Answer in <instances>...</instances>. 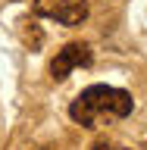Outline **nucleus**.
Masks as SVG:
<instances>
[{
    "label": "nucleus",
    "mask_w": 147,
    "mask_h": 150,
    "mask_svg": "<svg viewBox=\"0 0 147 150\" xmlns=\"http://www.w3.org/2000/svg\"><path fill=\"white\" fill-rule=\"evenodd\" d=\"M91 59H94L91 47L82 44V41H72V44H66L63 50L53 56V63H50V75H53V81H63L72 69H78V66H91Z\"/></svg>",
    "instance_id": "7ed1b4c3"
},
{
    "label": "nucleus",
    "mask_w": 147,
    "mask_h": 150,
    "mask_svg": "<svg viewBox=\"0 0 147 150\" xmlns=\"http://www.w3.org/2000/svg\"><path fill=\"white\" fill-rule=\"evenodd\" d=\"M94 150H125V147H113V144H107V141H100Z\"/></svg>",
    "instance_id": "20e7f679"
},
{
    "label": "nucleus",
    "mask_w": 147,
    "mask_h": 150,
    "mask_svg": "<svg viewBox=\"0 0 147 150\" xmlns=\"http://www.w3.org/2000/svg\"><path fill=\"white\" fill-rule=\"evenodd\" d=\"M131 110H135V100H131L129 91L110 88V84H91V88H85L72 100L69 116H72V122H78L85 128H94V122H97L100 112L116 116V119H125Z\"/></svg>",
    "instance_id": "f257e3e1"
},
{
    "label": "nucleus",
    "mask_w": 147,
    "mask_h": 150,
    "mask_svg": "<svg viewBox=\"0 0 147 150\" xmlns=\"http://www.w3.org/2000/svg\"><path fill=\"white\" fill-rule=\"evenodd\" d=\"M35 16L53 19L60 25H82L88 19V0H35Z\"/></svg>",
    "instance_id": "f03ea898"
}]
</instances>
